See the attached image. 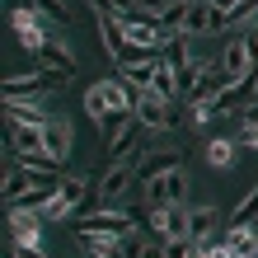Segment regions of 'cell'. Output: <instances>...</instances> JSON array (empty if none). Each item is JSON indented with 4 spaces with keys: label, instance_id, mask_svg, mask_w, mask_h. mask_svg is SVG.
<instances>
[{
    "label": "cell",
    "instance_id": "obj_19",
    "mask_svg": "<svg viewBox=\"0 0 258 258\" xmlns=\"http://www.w3.org/2000/svg\"><path fill=\"white\" fill-rule=\"evenodd\" d=\"M150 89H155L160 99H174V94H178V71H174L169 56H164V61H155V80H150Z\"/></svg>",
    "mask_w": 258,
    "mask_h": 258
},
{
    "label": "cell",
    "instance_id": "obj_31",
    "mask_svg": "<svg viewBox=\"0 0 258 258\" xmlns=\"http://www.w3.org/2000/svg\"><path fill=\"white\" fill-rule=\"evenodd\" d=\"M207 258H239L230 244H207Z\"/></svg>",
    "mask_w": 258,
    "mask_h": 258
},
{
    "label": "cell",
    "instance_id": "obj_25",
    "mask_svg": "<svg viewBox=\"0 0 258 258\" xmlns=\"http://www.w3.org/2000/svg\"><path fill=\"white\" fill-rule=\"evenodd\" d=\"M197 75H202V61H188L183 71H178V94L192 99V89H197Z\"/></svg>",
    "mask_w": 258,
    "mask_h": 258
},
{
    "label": "cell",
    "instance_id": "obj_33",
    "mask_svg": "<svg viewBox=\"0 0 258 258\" xmlns=\"http://www.w3.org/2000/svg\"><path fill=\"white\" fill-rule=\"evenodd\" d=\"M169 5H188V0H169Z\"/></svg>",
    "mask_w": 258,
    "mask_h": 258
},
{
    "label": "cell",
    "instance_id": "obj_34",
    "mask_svg": "<svg viewBox=\"0 0 258 258\" xmlns=\"http://www.w3.org/2000/svg\"><path fill=\"white\" fill-rule=\"evenodd\" d=\"M253 258H258V253H253Z\"/></svg>",
    "mask_w": 258,
    "mask_h": 258
},
{
    "label": "cell",
    "instance_id": "obj_5",
    "mask_svg": "<svg viewBox=\"0 0 258 258\" xmlns=\"http://www.w3.org/2000/svg\"><path fill=\"white\" fill-rule=\"evenodd\" d=\"M132 221L136 216H127V211H89V216L75 221V235H122L127 239Z\"/></svg>",
    "mask_w": 258,
    "mask_h": 258
},
{
    "label": "cell",
    "instance_id": "obj_9",
    "mask_svg": "<svg viewBox=\"0 0 258 258\" xmlns=\"http://www.w3.org/2000/svg\"><path fill=\"white\" fill-rule=\"evenodd\" d=\"M150 225H155L160 239H183L188 235V207L174 202V207H150Z\"/></svg>",
    "mask_w": 258,
    "mask_h": 258
},
{
    "label": "cell",
    "instance_id": "obj_10",
    "mask_svg": "<svg viewBox=\"0 0 258 258\" xmlns=\"http://www.w3.org/2000/svg\"><path fill=\"white\" fill-rule=\"evenodd\" d=\"M10 150L14 155H38V150H47V127H33V122H10Z\"/></svg>",
    "mask_w": 258,
    "mask_h": 258
},
{
    "label": "cell",
    "instance_id": "obj_22",
    "mask_svg": "<svg viewBox=\"0 0 258 258\" xmlns=\"http://www.w3.org/2000/svg\"><path fill=\"white\" fill-rule=\"evenodd\" d=\"M122 80L132 89H150V80H155V61H127L122 66Z\"/></svg>",
    "mask_w": 258,
    "mask_h": 258
},
{
    "label": "cell",
    "instance_id": "obj_16",
    "mask_svg": "<svg viewBox=\"0 0 258 258\" xmlns=\"http://www.w3.org/2000/svg\"><path fill=\"white\" fill-rule=\"evenodd\" d=\"M71 141H75L71 122H66V117H52V122H47V155H56V160L66 164V155H71Z\"/></svg>",
    "mask_w": 258,
    "mask_h": 258
},
{
    "label": "cell",
    "instance_id": "obj_24",
    "mask_svg": "<svg viewBox=\"0 0 258 258\" xmlns=\"http://www.w3.org/2000/svg\"><path fill=\"white\" fill-rule=\"evenodd\" d=\"M207 164L211 169H230L235 164V141H211L207 146Z\"/></svg>",
    "mask_w": 258,
    "mask_h": 258
},
{
    "label": "cell",
    "instance_id": "obj_4",
    "mask_svg": "<svg viewBox=\"0 0 258 258\" xmlns=\"http://www.w3.org/2000/svg\"><path fill=\"white\" fill-rule=\"evenodd\" d=\"M85 197H89V183L85 178H56V192H52V202L42 207V221H66L71 211H80L85 207Z\"/></svg>",
    "mask_w": 258,
    "mask_h": 258
},
{
    "label": "cell",
    "instance_id": "obj_18",
    "mask_svg": "<svg viewBox=\"0 0 258 258\" xmlns=\"http://www.w3.org/2000/svg\"><path fill=\"white\" fill-rule=\"evenodd\" d=\"M80 239H85L89 258H122V249H127L122 235H80Z\"/></svg>",
    "mask_w": 258,
    "mask_h": 258
},
{
    "label": "cell",
    "instance_id": "obj_32",
    "mask_svg": "<svg viewBox=\"0 0 258 258\" xmlns=\"http://www.w3.org/2000/svg\"><path fill=\"white\" fill-rule=\"evenodd\" d=\"M188 258H207V249H192V253H188Z\"/></svg>",
    "mask_w": 258,
    "mask_h": 258
},
{
    "label": "cell",
    "instance_id": "obj_15",
    "mask_svg": "<svg viewBox=\"0 0 258 258\" xmlns=\"http://www.w3.org/2000/svg\"><path fill=\"white\" fill-rule=\"evenodd\" d=\"M5 117H10V122H33V127L52 122V117L38 108V99H5Z\"/></svg>",
    "mask_w": 258,
    "mask_h": 258
},
{
    "label": "cell",
    "instance_id": "obj_26",
    "mask_svg": "<svg viewBox=\"0 0 258 258\" xmlns=\"http://www.w3.org/2000/svg\"><path fill=\"white\" fill-rule=\"evenodd\" d=\"M14 5H28V10H38V14H52L56 24H66V10L56 5V0H14Z\"/></svg>",
    "mask_w": 258,
    "mask_h": 258
},
{
    "label": "cell",
    "instance_id": "obj_27",
    "mask_svg": "<svg viewBox=\"0 0 258 258\" xmlns=\"http://www.w3.org/2000/svg\"><path fill=\"white\" fill-rule=\"evenodd\" d=\"M197 244H192V235H183V239H164V258H188Z\"/></svg>",
    "mask_w": 258,
    "mask_h": 258
},
{
    "label": "cell",
    "instance_id": "obj_17",
    "mask_svg": "<svg viewBox=\"0 0 258 258\" xmlns=\"http://www.w3.org/2000/svg\"><path fill=\"white\" fill-rule=\"evenodd\" d=\"M216 225H221V211L216 207H192L188 211V235L192 239H211V235H216Z\"/></svg>",
    "mask_w": 258,
    "mask_h": 258
},
{
    "label": "cell",
    "instance_id": "obj_8",
    "mask_svg": "<svg viewBox=\"0 0 258 258\" xmlns=\"http://www.w3.org/2000/svg\"><path fill=\"white\" fill-rule=\"evenodd\" d=\"M10 239H14V244H33L38 249V239H42V211L10 207Z\"/></svg>",
    "mask_w": 258,
    "mask_h": 258
},
{
    "label": "cell",
    "instance_id": "obj_2",
    "mask_svg": "<svg viewBox=\"0 0 258 258\" xmlns=\"http://www.w3.org/2000/svg\"><path fill=\"white\" fill-rule=\"evenodd\" d=\"M192 188V178L183 164H169V169H160V174H150L146 178V202L150 207H174V202H183Z\"/></svg>",
    "mask_w": 258,
    "mask_h": 258
},
{
    "label": "cell",
    "instance_id": "obj_14",
    "mask_svg": "<svg viewBox=\"0 0 258 258\" xmlns=\"http://www.w3.org/2000/svg\"><path fill=\"white\" fill-rule=\"evenodd\" d=\"M38 61H42V71H61V75H75V56H71V47H66V42H56V38H47V42H42Z\"/></svg>",
    "mask_w": 258,
    "mask_h": 258
},
{
    "label": "cell",
    "instance_id": "obj_3",
    "mask_svg": "<svg viewBox=\"0 0 258 258\" xmlns=\"http://www.w3.org/2000/svg\"><path fill=\"white\" fill-rule=\"evenodd\" d=\"M122 19V66L127 61H141V52H155L160 47V19H146V14H117Z\"/></svg>",
    "mask_w": 258,
    "mask_h": 258
},
{
    "label": "cell",
    "instance_id": "obj_11",
    "mask_svg": "<svg viewBox=\"0 0 258 258\" xmlns=\"http://www.w3.org/2000/svg\"><path fill=\"white\" fill-rule=\"evenodd\" d=\"M221 66H225V75H230V80H244V75H253V56H249V38H244V33H235L230 42H225Z\"/></svg>",
    "mask_w": 258,
    "mask_h": 258
},
{
    "label": "cell",
    "instance_id": "obj_23",
    "mask_svg": "<svg viewBox=\"0 0 258 258\" xmlns=\"http://www.w3.org/2000/svg\"><path fill=\"white\" fill-rule=\"evenodd\" d=\"M253 221H258V178H253V188L244 192V202L230 211V225H253Z\"/></svg>",
    "mask_w": 258,
    "mask_h": 258
},
{
    "label": "cell",
    "instance_id": "obj_30",
    "mask_svg": "<svg viewBox=\"0 0 258 258\" xmlns=\"http://www.w3.org/2000/svg\"><path fill=\"white\" fill-rule=\"evenodd\" d=\"M132 258H164L160 244H132Z\"/></svg>",
    "mask_w": 258,
    "mask_h": 258
},
{
    "label": "cell",
    "instance_id": "obj_13",
    "mask_svg": "<svg viewBox=\"0 0 258 258\" xmlns=\"http://www.w3.org/2000/svg\"><path fill=\"white\" fill-rule=\"evenodd\" d=\"M127 183H132V164L127 160H113V169L99 174V197H103V202H113V197L127 192Z\"/></svg>",
    "mask_w": 258,
    "mask_h": 258
},
{
    "label": "cell",
    "instance_id": "obj_29",
    "mask_svg": "<svg viewBox=\"0 0 258 258\" xmlns=\"http://www.w3.org/2000/svg\"><path fill=\"white\" fill-rule=\"evenodd\" d=\"M239 141H244L249 150H258V117H249V122H244V132H239Z\"/></svg>",
    "mask_w": 258,
    "mask_h": 258
},
{
    "label": "cell",
    "instance_id": "obj_7",
    "mask_svg": "<svg viewBox=\"0 0 258 258\" xmlns=\"http://www.w3.org/2000/svg\"><path fill=\"white\" fill-rule=\"evenodd\" d=\"M10 24H14V33H19V42L28 52H42V42H47V33H42V19H38V10H28V5H14L10 10Z\"/></svg>",
    "mask_w": 258,
    "mask_h": 258
},
{
    "label": "cell",
    "instance_id": "obj_20",
    "mask_svg": "<svg viewBox=\"0 0 258 258\" xmlns=\"http://www.w3.org/2000/svg\"><path fill=\"white\" fill-rule=\"evenodd\" d=\"M239 258H253L258 253V225H230V239H225Z\"/></svg>",
    "mask_w": 258,
    "mask_h": 258
},
{
    "label": "cell",
    "instance_id": "obj_28",
    "mask_svg": "<svg viewBox=\"0 0 258 258\" xmlns=\"http://www.w3.org/2000/svg\"><path fill=\"white\" fill-rule=\"evenodd\" d=\"M169 61H174V71H183V66H188V42H183V33L174 38V47H169Z\"/></svg>",
    "mask_w": 258,
    "mask_h": 258
},
{
    "label": "cell",
    "instance_id": "obj_21",
    "mask_svg": "<svg viewBox=\"0 0 258 258\" xmlns=\"http://www.w3.org/2000/svg\"><path fill=\"white\" fill-rule=\"evenodd\" d=\"M136 136H141V117H132L127 127H117V132H113V150H108V155H113V160H127V155H132V146H136Z\"/></svg>",
    "mask_w": 258,
    "mask_h": 258
},
{
    "label": "cell",
    "instance_id": "obj_12",
    "mask_svg": "<svg viewBox=\"0 0 258 258\" xmlns=\"http://www.w3.org/2000/svg\"><path fill=\"white\" fill-rule=\"evenodd\" d=\"M207 28H216V5L211 0H188L183 19H178V33H207Z\"/></svg>",
    "mask_w": 258,
    "mask_h": 258
},
{
    "label": "cell",
    "instance_id": "obj_1",
    "mask_svg": "<svg viewBox=\"0 0 258 258\" xmlns=\"http://www.w3.org/2000/svg\"><path fill=\"white\" fill-rule=\"evenodd\" d=\"M85 113L94 117V127H127L132 117H136V94H132V85L127 80H99V85H89L85 89Z\"/></svg>",
    "mask_w": 258,
    "mask_h": 258
},
{
    "label": "cell",
    "instance_id": "obj_6",
    "mask_svg": "<svg viewBox=\"0 0 258 258\" xmlns=\"http://www.w3.org/2000/svg\"><path fill=\"white\" fill-rule=\"evenodd\" d=\"M136 117H141V127H150V132H164V127H174L169 99H160L155 89H141V94H136Z\"/></svg>",
    "mask_w": 258,
    "mask_h": 258
}]
</instances>
